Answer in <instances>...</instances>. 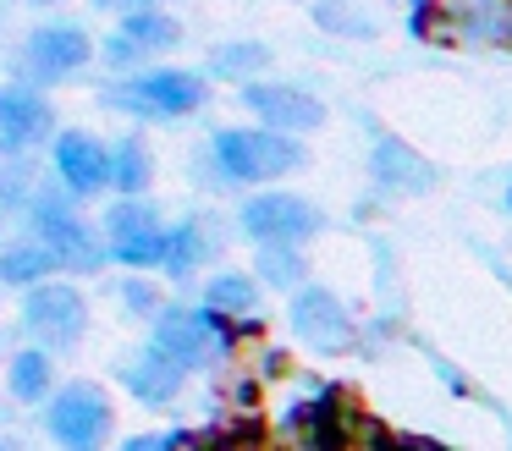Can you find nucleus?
Masks as SVG:
<instances>
[{"label": "nucleus", "mask_w": 512, "mask_h": 451, "mask_svg": "<svg viewBox=\"0 0 512 451\" xmlns=\"http://www.w3.org/2000/svg\"><path fill=\"white\" fill-rule=\"evenodd\" d=\"M413 28L441 44H501V50H512V0H419Z\"/></svg>", "instance_id": "f257e3e1"}, {"label": "nucleus", "mask_w": 512, "mask_h": 451, "mask_svg": "<svg viewBox=\"0 0 512 451\" xmlns=\"http://www.w3.org/2000/svg\"><path fill=\"white\" fill-rule=\"evenodd\" d=\"M215 160L232 182H276L281 171L303 165V149L281 127H265V132L232 127V132H215Z\"/></svg>", "instance_id": "f03ea898"}, {"label": "nucleus", "mask_w": 512, "mask_h": 451, "mask_svg": "<svg viewBox=\"0 0 512 451\" xmlns=\"http://www.w3.org/2000/svg\"><path fill=\"white\" fill-rule=\"evenodd\" d=\"M155 341L171 352V358L188 363V369H204V363H215L221 352L237 347V325L221 319V308H204V314L166 308V314L155 319Z\"/></svg>", "instance_id": "7ed1b4c3"}, {"label": "nucleus", "mask_w": 512, "mask_h": 451, "mask_svg": "<svg viewBox=\"0 0 512 451\" xmlns=\"http://www.w3.org/2000/svg\"><path fill=\"white\" fill-rule=\"evenodd\" d=\"M105 99L122 110H138V116H188V110L204 105V83L193 72H149L111 88Z\"/></svg>", "instance_id": "20e7f679"}, {"label": "nucleus", "mask_w": 512, "mask_h": 451, "mask_svg": "<svg viewBox=\"0 0 512 451\" xmlns=\"http://www.w3.org/2000/svg\"><path fill=\"white\" fill-rule=\"evenodd\" d=\"M320 226V209L298 193H259L243 204V231L254 242H309Z\"/></svg>", "instance_id": "39448f33"}, {"label": "nucleus", "mask_w": 512, "mask_h": 451, "mask_svg": "<svg viewBox=\"0 0 512 451\" xmlns=\"http://www.w3.org/2000/svg\"><path fill=\"white\" fill-rule=\"evenodd\" d=\"M45 424H50V435H56L61 446L83 451V446H94V440L111 429V402H105L94 385H67V391L45 407Z\"/></svg>", "instance_id": "423d86ee"}, {"label": "nucleus", "mask_w": 512, "mask_h": 451, "mask_svg": "<svg viewBox=\"0 0 512 451\" xmlns=\"http://www.w3.org/2000/svg\"><path fill=\"white\" fill-rule=\"evenodd\" d=\"M105 231H111V253L122 264H166V242L171 231H160L155 209L149 204H116L111 220H105Z\"/></svg>", "instance_id": "0eeeda50"}, {"label": "nucleus", "mask_w": 512, "mask_h": 451, "mask_svg": "<svg viewBox=\"0 0 512 451\" xmlns=\"http://www.w3.org/2000/svg\"><path fill=\"white\" fill-rule=\"evenodd\" d=\"M23 325L39 341H50V347H72L83 336V325H89V308H83V297L72 286H39L23 308Z\"/></svg>", "instance_id": "6e6552de"}, {"label": "nucleus", "mask_w": 512, "mask_h": 451, "mask_svg": "<svg viewBox=\"0 0 512 451\" xmlns=\"http://www.w3.org/2000/svg\"><path fill=\"white\" fill-rule=\"evenodd\" d=\"M89 61V33L72 28V22H50L28 39L23 50V66L39 77V83H56V77H72L78 66Z\"/></svg>", "instance_id": "1a4fd4ad"}, {"label": "nucleus", "mask_w": 512, "mask_h": 451, "mask_svg": "<svg viewBox=\"0 0 512 451\" xmlns=\"http://www.w3.org/2000/svg\"><path fill=\"white\" fill-rule=\"evenodd\" d=\"M292 330H298L309 347H320V352L353 347V319H347V308L336 303L325 286H309V292H298V303H292Z\"/></svg>", "instance_id": "9d476101"}, {"label": "nucleus", "mask_w": 512, "mask_h": 451, "mask_svg": "<svg viewBox=\"0 0 512 451\" xmlns=\"http://www.w3.org/2000/svg\"><path fill=\"white\" fill-rule=\"evenodd\" d=\"M39 237H45V248L61 259V270H94V264L105 259L100 237H94L78 215H67V209H56V204L39 209Z\"/></svg>", "instance_id": "9b49d317"}, {"label": "nucleus", "mask_w": 512, "mask_h": 451, "mask_svg": "<svg viewBox=\"0 0 512 451\" xmlns=\"http://www.w3.org/2000/svg\"><path fill=\"white\" fill-rule=\"evenodd\" d=\"M243 105L254 110L265 127H281V132H309V127H320L325 121V105L320 99H309V94H298V88H248L243 94Z\"/></svg>", "instance_id": "f8f14e48"}, {"label": "nucleus", "mask_w": 512, "mask_h": 451, "mask_svg": "<svg viewBox=\"0 0 512 451\" xmlns=\"http://www.w3.org/2000/svg\"><path fill=\"white\" fill-rule=\"evenodd\" d=\"M111 165L116 154H105L94 138H83V132H61L56 138V171L61 182L72 187V193H94V187L111 182Z\"/></svg>", "instance_id": "ddd939ff"}, {"label": "nucleus", "mask_w": 512, "mask_h": 451, "mask_svg": "<svg viewBox=\"0 0 512 451\" xmlns=\"http://www.w3.org/2000/svg\"><path fill=\"white\" fill-rule=\"evenodd\" d=\"M182 374H188V363H182V358H171V352L155 341V347H149L144 358H133V363H127V369H122V380H127V391H133L138 402H149V407H155V402H171V396L182 391Z\"/></svg>", "instance_id": "4468645a"}, {"label": "nucleus", "mask_w": 512, "mask_h": 451, "mask_svg": "<svg viewBox=\"0 0 512 451\" xmlns=\"http://www.w3.org/2000/svg\"><path fill=\"white\" fill-rule=\"evenodd\" d=\"M182 33H177V22L166 17V11H127V28L116 33L111 44H105V61L111 66H127V61H138V50H171Z\"/></svg>", "instance_id": "2eb2a0df"}, {"label": "nucleus", "mask_w": 512, "mask_h": 451, "mask_svg": "<svg viewBox=\"0 0 512 451\" xmlns=\"http://www.w3.org/2000/svg\"><path fill=\"white\" fill-rule=\"evenodd\" d=\"M50 132V105L34 94V88H6L0 94V143L6 149H28Z\"/></svg>", "instance_id": "dca6fc26"}, {"label": "nucleus", "mask_w": 512, "mask_h": 451, "mask_svg": "<svg viewBox=\"0 0 512 451\" xmlns=\"http://www.w3.org/2000/svg\"><path fill=\"white\" fill-rule=\"evenodd\" d=\"M369 165H375V182L386 187V193H424V187H435V165L419 160V154L397 138H380Z\"/></svg>", "instance_id": "f3484780"}, {"label": "nucleus", "mask_w": 512, "mask_h": 451, "mask_svg": "<svg viewBox=\"0 0 512 451\" xmlns=\"http://www.w3.org/2000/svg\"><path fill=\"white\" fill-rule=\"evenodd\" d=\"M56 253H50V248H12V253H0V281H39V275H50V270H56Z\"/></svg>", "instance_id": "a211bd4d"}, {"label": "nucleus", "mask_w": 512, "mask_h": 451, "mask_svg": "<svg viewBox=\"0 0 512 451\" xmlns=\"http://www.w3.org/2000/svg\"><path fill=\"white\" fill-rule=\"evenodd\" d=\"M12 391L23 396V402H39V396L50 391V358L45 352H17L12 358Z\"/></svg>", "instance_id": "6ab92c4d"}, {"label": "nucleus", "mask_w": 512, "mask_h": 451, "mask_svg": "<svg viewBox=\"0 0 512 451\" xmlns=\"http://www.w3.org/2000/svg\"><path fill=\"white\" fill-rule=\"evenodd\" d=\"M265 61H270L265 44H221L215 61H210V72L215 77H248V72H259Z\"/></svg>", "instance_id": "aec40b11"}, {"label": "nucleus", "mask_w": 512, "mask_h": 451, "mask_svg": "<svg viewBox=\"0 0 512 451\" xmlns=\"http://www.w3.org/2000/svg\"><path fill=\"white\" fill-rule=\"evenodd\" d=\"M210 308H221V314H254V281H243V275H215Z\"/></svg>", "instance_id": "412c9836"}, {"label": "nucleus", "mask_w": 512, "mask_h": 451, "mask_svg": "<svg viewBox=\"0 0 512 451\" xmlns=\"http://www.w3.org/2000/svg\"><path fill=\"white\" fill-rule=\"evenodd\" d=\"M204 248H210V242L199 237V226H177V231H171V242H166V270L171 275H188L193 264L204 259Z\"/></svg>", "instance_id": "4be33fe9"}, {"label": "nucleus", "mask_w": 512, "mask_h": 451, "mask_svg": "<svg viewBox=\"0 0 512 451\" xmlns=\"http://www.w3.org/2000/svg\"><path fill=\"white\" fill-rule=\"evenodd\" d=\"M259 248H265V253H259V270H265L276 286H292L303 275V259L292 253L298 242H259Z\"/></svg>", "instance_id": "5701e85b"}, {"label": "nucleus", "mask_w": 512, "mask_h": 451, "mask_svg": "<svg viewBox=\"0 0 512 451\" xmlns=\"http://www.w3.org/2000/svg\"><path fill=\"white\" fill-rule=\"evenodd\" d=\"M111 182L122 187V193H138V187L149 182V165H144V149H138V143H122V149H116Z\"/></svg>", "instance_id": "b1692460"}, {"label": "nucleus", "mask_w": 512, "mask_h": 451, "mask_svg": "<svg viewBox=\"0 0 512 451\" xmlns=\"http://www.w3.org/2000/svg\"><path fill=\"white\" fill-rule=\"evenodd\" d=\"M100 6H105V11H149L155 0H100Z\"/></svg>", "instance_id": "393cba45"}, {"label": "nucleus", "mask_w": 512, "mask_h": 451, "mask_svg": "<svg viewBox=\"0 0 512 451\" xmlns=\"http://www.w3.org/2000/svg\"><path fill=\"white\" fill-rule=\"evenodd\" d=\"M507 204H512V193H507Z\"/></svg>", "instance_id": "a878e982"}]
</instances>
